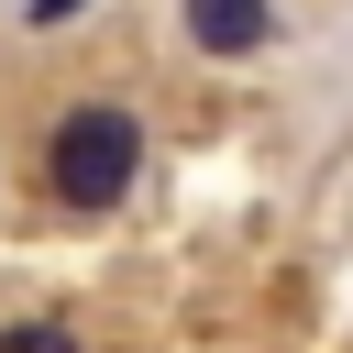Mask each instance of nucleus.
I'll list each match as a JSON object with an SVG mask.
<instances>
[{"instance_id":"f257e3e1","label":"nucleus","mask_w":353,"mask_h":353,"mask_svg":"<svg viewBox=\"0 0 353 353\" xmlns=\"http://www.w3.org/2000/svg\"><path fill=\"white\" fill-rule=\"evenodd\" d=\"M44 199L66 210V221H110L121 199H132V176H143V121L121 110V99H66L55 121H44Z\"/></svg>"},{"instance_id":"f03ea898","label":"nucleus","mask_w":353,"mask_h":353,"mask_svg":"<svg viewBox=\"0 0 353 353\" xmlns=\"http://www.w3.org/2000/svg\"><path fill=\"white\" fill-rule=\"evenodd\" d=\"M176 22H188V44L199 55H265L276 44V0H176Z\"/></svg>"},{"instance_id":"7ed1b4c3","label":"nucleus","mask_w":353,"mask_h":353,"mask_svg":"<svg viewBox=\"0 0 353 353\" xmlns=\"http://www.w3.org/2000/svg\"><path fill=\"white\" fill-rule=\"evenodd\" d=\"M0 353H88V342H77L66 320H11V331H0Z\"/></svg>"},{"instance_id":"20e7f679","label":"nucleus","mask_w":353,"mask_h":353,"mask_svg":"<svg viewBox=\"0 0 353 353\" xmlns=\"http://www.w3.org/2000/svg\"><path fill=\"white\" fill-rule=\"evenodd\" d=\"M66 11H88V0H33V22H66Z\"/></svg>"}]
</instances>
